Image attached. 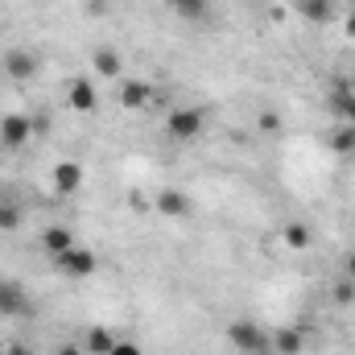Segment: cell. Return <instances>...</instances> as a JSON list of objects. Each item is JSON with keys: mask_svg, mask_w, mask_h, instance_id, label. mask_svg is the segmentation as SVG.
I'll return each instance as SVG.
<instances>
[{"mask_svg": "<svg viewBox=\"0 0 355 355\" xmlns=\"http://www.w3.org/2000/svg\"><path fill=\"white\" fill-rule=\"evenodd\" d=\"M25 314H33V302H29L25 285L12 281V277H0V318H25Z\"/></svg>", "mask_w": 355, "mask_h": 355, "instance_id": "cell-1", "label": "cell"}, {"mask_svg": "<svg viewBox=\"0 0 355 355\" xmlns=\"http://www.w3.org/2000/svg\"><path fill=\"white\" fill-rule=\"evenodd\" d=\"M33 137V120L25 112H8L0 120V149H25Z\"/></svg>", "mask_w": 355, "mask_h": 355, "instance_id": "cell-2", "label": "cell"}, {"mask_svg": "<svg viewBox=\"0 0 355 355\" xmlns=\"http://www.w3.org/2000/svg\"><path fill=\"white\" fill-rule=\"evenodd\" d=\"M202 124H207L202 107H178V112H170V120H166V132L174 141H194L202 132Z\"/></svg>", "mask_w": 355, "mask_h": 355, "instance_id": "cell-3", "label": "cell"}, {"mask_svg": "<svg viewBox=\"0 0 355 355\" xmlns=\"http://www.w3.org/2000/svg\"><path fill=\"white\" fill-rule=\"evenodd\" d=\"M54 265H58V272H62V277L83 281V277H95L99 261H95V252H87V248H79V244H75V248H71V252H62Z\"/></svg>", "mask_w": 355, "mask_h": 355, "instance_id": "cell-4", "label": "cell"}, {"mask_svg": "<svg viewBox=\"0 0 355 355\" xmlns=\"http://www.w3.org/2000/svg\"><path fill=\"white\" fill-rule=\"evenodd\" d=\"M4 75H8V79H17V83L33 79V75H37V54H33V50H25V46H12V50L4 54Z\"/></svg>", "mask_w": 355, "mask_h": 355, "instance_id": "cell-5", "label": "cell"}, {"mask_svg": "<svg viewBox=\"0 0 355 355\" xmlns=\"http://www.w3.org/2000/svg\"><path fill=\"white\" fill-rule=\"evenodd\" d=\"M227 339H232L240 352H248V355H257V352H265L268 347V335L261 331V327H252V322H232Z\"/></svg>", "mask_w": 355, "mask_h": 355, "instance_id": "cell-6", "label": "cell"}, {"mask_svg": "<svg viewBox=\"0 0 355 355\" xmlns=\"http://www.w3.org/2000/svg\"><path fill=\"white\" fill-rule=\"evenodd\" d=\"M83 186V166L79 162H58L54 166V190L58 194H79Z\"/></svg>", "mask_w": 355, "mask_h": 355, "instance_id": "cell-7", "label": "cell"}, {"mask_svg": "<svg viewBox=\"0 0 355 355\" xmlns=\"http://www.w3.org/2000/svg\"><path fill=\"white\" fill-rule=\"evenodd\" d=\"M149 99H153V87H149L145 79H124V83H120V103H124L128 112H141Z\"/></svg>", "mask_w": 355, "mask_h": 355, "instance_id": "cell-8", "label": "cell"}, {"mask_svg": "<svg viewBox=\"0 0 355 355\" xmlns=\"http://www.w3.org/2000/svg\"><path fill=\"white\" fill-rule=\"evenodd\" d=\"M42 248H46L54 261H58L62 252H71V248H75V236H71V227H46V232H42Z\"/></svg>", "mask_w": 355, "mask_h": 355, "instance_id": "cell-9", "label": "cell"}, {"mask_svg": "<svg viewBox=\"0 0 355 355\" xmlns=\"http://www.w3.org/2000/svg\"><path fill=\"white\" fill-rule=\"evenodd\" d=\"M157 211L170 215V219H182V215H190V198L182 190H162L157 194Z\"/></svg>", "mask_w": 355, "mask_h": 355, "instance_id": "cell-10", "label": "cell"}, {"mask_svg": "<svg viewBox=\"0 0 355 355\" xmlns=\"http://www.w3.org/2000/svg\"><path fill=\"white\" fill-rule=\"evenodd\" d=\"M95 103H99L95 83H91V79H75V83H71V107H75V112H95Z\"/></svg>", "mask_w": 355, "mask_h": 355, "instance_id": "cell-11", "label": "cell"}, {"mask_svg": "<svg viewBox=\"0 0 355 355\" xmlns=\"http://www.w3.org/2000/svg\"><path fill=\"white\" fill-rule=\"evenodd\" d=\"M268 343H272L281 355H297V352H302V343H306V335H302L297 327H281V331H277Z\"/></svg>", "mask_w": 355, "mask_h": 355, "instance_id": "cell-12", "label": "cell"}, {"mask_svg": "<svg viewBox=\"0 0 355 355\" xmlns=\"http://www.w3.org/2000/svg\"><path fill=\"white\" fill-rule=\"evenodd\" d=\"M120 54L112 50V46H103V50H95V75L99 79H120Z\"/></svg>", "mask_w": 355, "mask_h": 355, "instance_id": "cell-13", "label": "cell"}, {"mask_svg": "<svg viewBox=\"0 0 355 355\" xmlns=\"http://www.w3.org/2000/svg\"><path fill=\"white\" fill-rule=\"evenodd\" d=\"M310 240H314V232H310L306 223H285V227H281V244H285V248H293V252L310 248Z\"/></svg>", "mask_w": 355, "mask_h": 355, "instance_id": "cell-14", "label": "cell"}, {"mask_svg": "<svg viewBox=\"0 0 355 355\" xmlns=\"http://www.w3.org/2000/svg\"><path fill=\"white\" fill-rule=\"evenodd\" d=\"M293 4H297V12L306 21H318V25L335 17V0H293Z\"/></svg>", "mask_w": 355, "mask_h": 355, "instance_id": "cell-15", "label": "cell"}, {"mask_svg": "<svg viewBox=\"0 0 355 355\" xmlns=\"http://www.w3.org/2000/svg\"><path fill=\"white\" fill-rule=\"evenodd\" d=\"M170 8H174L182 21H202L211 12V0H170Z\"/></svg>", "mask_w": 355, "mask_h": 355, "instance_id": "cell-16", "label": "cell"}, {"mask_svg": "<svg viewBox=\"0 0 355 355\" xmlns=\"http://www.w3.org/2000/svg\"><path fill=\"white\" fill-rule=\"evenodd\" d=\"M112 347H116V335H112V331H103V327H95V331H87V347H83V352L112 355Z\"/></svg>", "mask_w": 355, "mask_h": 355, "instance_id": "cell-17", "label": "cell"}, {"mask_svg": "<svg viewBox=\"0 0 355 355\" xmlns=\"http://www.w3.org/2000/svg\"><path fill=\"white\" fill-rule=\"evenodd\" d=\"M331 149H335V153H355V124L331 132Z\"/></svg>", "mask_w": 355, "mask_h": 355, "instance_id": "cell-18", "label": "cell"}, {"mask_svg": "<svg viewBox=\"0 0 355 355\" xmlns=\"http://www.w3.org/2000/svg\"><path fill=\"white\" fill-rule=\"evenodd\" d=\"M21 223V207L17 202H0V232H12Z\"/></svg>", "mask_w": 355, "mask_h": 355, "instance_id": "cell-19", "label": "cell"}, {"mask_svg": "<svg viewBox=\"0 0 355 355\" xmlns=\"http://www.w3.org/2000/svg\"><path fill=\"white\" fill-rule=\"evenodd\" d=\"M355 297V281H339L335 285V302H352Z\"/></svg>", "mask_w": 355, "mask_h": 355, "instance_id": "cell-20", "label": "cell"}, {"mask_svg": "<svg viewBox=\"0 0 355 355\" xmlns=\"http://www.w3.org/2000/svg\"><path fill=\"white\" fill-rule=\"evenodd\" d=\"M261 128H265V132H281V116H277V112H265V116H261Z\"/></svg>", "mask_w": 355, "mask_h": 355, "instance_id": "cell-21", "label": "cell"}, {"mask_svg": "<svg viewBox=\"0 0 355 355\" xmlns=\"http://www.w3.org/2000/svg\"><path fill=\"white\" fill-rule=\"evenodd\" d=\"M112 355H145L137 343H124V339H116V347H112Z\"/></svg>", "mask_w": 355, "mask_h": 355, "instance_id": "cell-22", "label": "cell"}, {"mask_svg": "<svg viewBox=\"0 0 355 355\" xmlns=\"http://www.w3.org/2000/svg\"><path fill=\"white\" fill-rule=\"evenodd\" d=\"M58 355H87V352H83L79 343H62V347H58Z\"/></svg>", "mask_w": 355, "mask_h": 355, "instance_id": "cell-23", "label": "cell"}, {"mask_svg": "<svg viewBox=\"0 0 355 355\" xmlns=\"http://www.w3.org/2000/svg\"><path fill=\"white\" fill-rule=\"evenodd\" d=\"M343 277H347V281H355V252L347 257V265H343Z\"/></svg>", "mask_w": 355, "mask_h": 355, "instance_id": "cell-24", "label": "cell"}, {"mask_svg": "<svg viewBox=\"0 0 355 355\" xmlns=\"http://www.w3.org/2000/svg\"><path fill=\"white\" fill-rule=\"evenodd\" d=\"M343 29H347V37H355V8H352V17L343 21Z\"/></svg>", "mask_w": 355, "mask_h": 355, "instance_id": "cell-25", "label": "cell"}, {"mask_svg": "<svg viewBox=\"0 0 355 355\" xmlns=\"http://www.w3.org/2000/svg\"><path fill=\"white\" fill-rule=\"evenodd\" d=\"M4 355H29V352H25L21 343H12V347H8V352H4Z\"/></svg>", "mask_w": 355, "mask_h": 355, "instance_id": "cell-26", "label": "cell"}, {"mask_svg": "<svg viewBox=\"0 0 355 355\" xmlns=\"http://www.w3.org/2000/svg\"><path fill=\"white\" fill-rule=\"evenodd\" d=\"M352 4H355V0H352Z\"/></svg>", "mask_w": 355, "mask_h": 355, "instance_id": "cell-27", "label": "cell"}]
</instances>
